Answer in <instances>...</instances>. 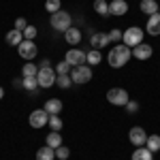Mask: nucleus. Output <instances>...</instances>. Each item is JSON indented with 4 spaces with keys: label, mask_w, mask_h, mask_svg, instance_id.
<instances>
[{
    "label": "nucleus",
    "mask_w": 160,
    "mask_h": 160,
    "mask_svg": "<svg viewBox=\"0 0 160 160\" xmlns=\"http://www.w3.org/2000/svg\"><path fill=\"white\" fill-rule=\"evenodd\" d=\"M130 56H132L130 47H126V45L122 43V45H115V47H111V49H109L107 62H109L111 68H122V66H126V64H128Z\"/></svg>",
    "instance_id": "obj_1"
},
{
    "label": "nucleus",
    "mask_w": 160,
    "mask_h": 160,
    "mask_svg": "<svg viewBox=\"0 0 160 160\" xmlns=\"http://www.w3.org/2000/svg\"><path fill=\"white\" fill-rule=\"evenodd\" d=\"M49 24L53 30H58V32H66L71 26H73V17H71V13H66V11H58V13H51V19H49Z\"/></svg>",
    "instance_id": "obj_2"
},
{
    "label": "nucleus",
    "mask_w": 160,
    "mask_h": 160,
    "mask_svg": "<svg viewBox=\"0 0 160 160\" xmlns=\"http://www.w3.org/2000/svg\"><path fill=\"white\" fill-rule=\"evenodd\" d=\"M122 41H124L126 47H137V45L143 43V30H141L139 26H132V28H128V30L124 32Z\"/></svg>",
    "instance_id": "obj_3"
},
{
    "label": "nucleus",
    "mask_w": 160,
    "mask_h": 160,
    "mask_svg": "<svg viewBox=\"0 0 160 160\" xmlns=\"http://www.w3.org/2000/svg\"><path fill=\"white\" fill-rule=\"evenodd\" d=\"M107 100L111 105H115V107H126V102L130 98H128V92L124 88H111L107 92Z\"/></svg>",
    "instance_id": "obj_4"
},
{
    "label": "nucleus",
    "mask_w": 160,
    "mask_h": 160,
    "mask_svg": "<svg viewBox=\"0 0 160 160\" xmlns=\"http://www.w3.org/2000/svg\"><path fill=\"white\" fill-rule=\"evenodd\" d=\"M71 79H73V83H88V81H92V68L88 64L75 66L71 71Z\"/></svg>",
    "instance_id": "obj_5"
},
{
    "label": "nucleus",
    "mask_w": 160,
    "mask_h": 160,
    "mask_svg": "<svg viewBox=\"0 0 160 160\" xmlns=\"http://www.w3.org/2000/svg\"><path fill=\"white\" fill-rule=\"evenodd\" d=\"M56 71L51 68V66H47V68H38V75H37V79H38V88H51V86H56Z\"/></svg>",
    "instance_id": "obj_6"
},
{
    "label": "nucleus",
    "mask_w": 160,
    "mask_h": 160,
    "mask_svg": "<svg viewBox=\"0 0 160 160\" xmlns=\"http://www.w3.org/2000/svg\"><path fill=\"white\" fill-rule=\"evenodd\" d=\"M17 53H19L24 60H34L38 49H37V45H34V41H26L24 38V41L19 43V47H17Z\"/></svg>",
    "instance_id": "obj_7"
},
{
    "label": "nucleus",
    "mask_w": 160,
    "mask_h": 160,
    "mask_svg": "<svg viewBox=\"0 0 160 160\" xmlns=\"http://www.w3.org/2000/svg\"><path fill=\"white\" fill-rule=\"evenodd\" d=\"M49 124V113L45 109H34L30 113V126L32 128H43Z\"/></svg>",
    "instance_id": "obj_8"
},
{
    "label": "nucleus",
    "mask_w": 160,
    "mask_h": 160,
    "mask_svg": "<svg viewBox=\"0 0 160 160\" xmlns=\"http://www.w3.org/2000/svg\"><path fill=\"white\" fill-rule=\"evenodd\" d=\"M148 132L141 128V126H132L130 128V132H128V139H130V143L137 145V148H143L145 145V141H148Z\"/></svg>",
    "instance_id": "obj_9"
},
{
    "label": "nucleus",
    "mask_w": 160,
    "mask_h": 160,
    "mask_svg": "<svg viewBox=\"0 0 160 160\" xmlns=\"http://www.w3.org/2000/svg\"><path fill=\"white\" fill-rule=\"evenodd\" d=\"M64 60L68 62L73 68H75V66H81V64H86V51H81V49H77V47H73V49L66 51Z\"/></svg>",
    "instance_id": "obj_10"
},
{
    "label": "nucleus",
    "mask_w": 160,
    "mask_h": 160,
    "mask_svg": "<svg viewBox=\"0 0 160 160\" xmlns=\"http://www.w3.org/2000/svg\"><path fill=\"white\" fill-rule=\"evenodd\" d=\"M111 41H109V34H105V32H94V34H90V45H92V49H102V47H107Z\"/></svg>",
    "instance_id": "obj_11"
},
{
    "label": "nucleus",
    "mask_w": 160,
    "mask_h": 160,
    "mask_svg": "<svg viewBox=\"0 0 160 160\" xmlns=\"http://www.w3.org/2000/svg\"><path fill=\"white\" fill-rule=\"evenodd\" d=\"M145 32L152 37H158L160 34V13H154L148 17V24H145Z\"/></svg>",
    "instance_id": "obj_12"
},
{
    "label": "nucleus",
    "mask_w": 160,
    "mask_h": 160,
    "mask_svg": "<svg viewBox=\"0 0 160 160\" xmlns=\"http://www.w3.org/2000/svg\"><path fill=\"white\" fill-rule=\"evenodd\" d=\"M152 53H154V47L148 43H141V45L132 47V56L137 60H148V58H152Z\"/></svg>",
    "instance_id": "obj_13"
},
{
    "label": "nucleus",
    "mask_w": 160,
    "mask_h": 160,
    "mask_svg": "<svg viewBox=\"0 0 160 160\" xmlns=\"http://www.w3.org/2000/svg\"><path fill=\"white\" fill-rule=\"evenodd\" d=\"M64 38H66V43H68V45H79V43H81V30L71 26V28L64 32Z\"/></svg>",
    "instance_id": "obj_14"
},
{
    "label": "nucleus",
    "mask_w": 160,
    "mask_h": 160,
    "mask_svg": "<svg viewBox=\"0 0 160 160\" xmlns=\"http://www.w3.org/2000/svg\"><path fill=\"white\" fill-rule=\"evenodd\" d=\"M109 9H111V15H126L128 13V4H126V0H111Z\"/></svg>",
    "instance_id": "obj_15"
},
{
    "label": "nucleus",
    "mask_w": 160,
    "mask_h": 160,
    "mask_svg": "<svg viewBox=\"0 0 160 160\" xmlns=\"http://www.w3.org/2000/svg\"><path fill=\"white\" fill-rule=\"evenodd\" d=\"M43 109L47 111L49 115H60L62 111V100L60 98H47V102H45V107Z\"/></svg>",
    "instance_id": "obj_16"
},
{
    "label": "nucleus",
    "mask_w": 160,
    "mask_h": 160,
    "mask_svg": "<svg viewBox=\"0 0 160 160\" xmlns=\"http://www.w3.org/2000/svg\"><path fill=\"white\" fill-rule=\"evenodd\" d=\"M139 9H141V13H145V15H154V13H158V2L156 0H141L139 2Z\"/></svg>",
    "instance_id": "obj_17"
},
{
    "label": "nucleus",
    "mask_w": 160,
    "mask_h": 160,
    "mask_svg": "<svg viewBox=\"0 0 160 160\" xmlns=\"http://www.w3.org/2000/svg\"><path fill=\"white\" fill-rule=\"evenodd\" d=\"M94 11L98 13L100 17H109V15H111L109 2H107V0H94Z\"/></svg>",
    "instance_id": "obj_18"
},
{
    "label": "nucleus",
    "mask_w": 160,
    "mask_h": 160,
    "mask_svg": "<svg viewBox=\"0 0 160 160\" xmlns=\"http://www.w3.org/2000/svg\"><path fill=\"white\" fill-rule=\"evenodd\" d=\"M7 43L9 45H15V47H19V43L24 41V32H19V30H11V32H7Z\"/></svg>",
    "instance_id": "obj_19"
},
{
    "label": "nucleus",
    "mask_w": 160,
    "mask_h": 160,
    "mask_svg": "<svg viewBox=\"0 0 160 160\" xmlns=\"http://www.w3.org/2000/svg\"><path fill=\"white\" fill-rule=\"evenodd\" d=\"M100 62H102V53H100V49H90L86 53V64L96 66V64H100Z\"/></svg>",
    "instance_id": "obj_20"
},
{
    "label": "nucleus",
    "mask_w": 160,
    "mask_h": 160,
    "mask_svg": "<svg viewBox=\"0 0 160 160\" xmlns=\"http://www.w3.org/2000/svg\"><path fill=\"white\" fill-rule=\"evenodd\" d=\"M47 143L45 145H49V148H53V149H58L62 145V135L60 132H56V130H51L49 135H47V139H45Z\"/></svg>",
    "instance_id": "obj_21"
},
{
    "label": "nucleus",
    "mask_w": 160,
    "mask_h": 160,
    "mask_svg": "<svg viewBox=\"0 0 160 160\" xmlns=\"http://www.w3.org/2000/svg\"><path fill=\"white\" fill-rule=\"evenodd\" d=\"M53 158H56V149L49 145H45L37 152V160H53Z\"/></svg>",
    "instance_id": "obj_22"
},
{
    "label": "nucleus",
    "mask_w": 160,
    "mask_h": 160,
    "mask_svg": "<svg viewBox=\"0 0 160 160\" xmlns=\"http://www.w3.org/2000/svg\"><path fill=\"white\" fill-rule=\"evenodd\" d=\"M132 160H154V154L143 145V148H139V149L132 152Z\"/></svg>",
    "instance_id": "obj_23"
},
{
    "label": "nucleus",
    "mask_w": 160,
    "mask_h": 160,
    "mask_svg": "<svg viewBox=\"0 0 160 160\" xmlns=\"http://www.w3.org/2000/svg\"><path fill=\"white\" fill-rule=\"evenodd\" d=\"M145 148L154 154V152H160V137L158 135H149L148 141H145Z\"/></svg>",
    "instance_id": "obj_24"
},
{
    "label": "nucleus",
    "mask_w": 160,
    "mask_h": 160,
    "mask_svg": "<svg viewBox=\"0 0 160 160\" xmlns=\"http://www.w3.org/2000/svg\"><path fill=\"white\" fill-rule=\"evenodd\" d=\"M56 83H58V88H62V90H68V88L73 86V79H71V75H58V77H56Z\"/></svg>",
    "instance_id": "obj_25"
},
{
    "label": "nucleus",
    "mask_w": 160,
    "mask_h": 160,
    "mask_svg": "<svg viewBox=\"0 0 160 160\" xmlns=\"http://www.w3.org/2000/svg\"><path fill=\"white\" fill-rule=\"evenodd\" d=\"M24 90H28V92L38 90V79L37 77H24Z\"/></svg>",
    "instance_id": "obj_26"
},
{
    "label": "nucleus",
    "mask_w": 160,
    "mask_h": 160,
    "mask_svg": "<svg viewBox=\"0 0 160 160\" xmlns=\"http://www.w3.org/2000/svg\"><path fill=\"white\" fill-rule=\"evenodd\" d=\"M71 71H73V66L68 64V62H58V66H56V75H71Z\"/></svg>",
    "instance_id": "obj_27"
},
{
    "label": "nucleus",
    "mask_w": 160,
    "mask_h": 160,
    "mask_svg": "<svg viewBox=\"0 0 160 160\" xmlns=\"http://www.w3.org/2000/svg\"><path fill=\"white\" fill-rule=\"evenodd\" d=\"M22 73H24V77H37L38 75V66L37 64H24Z\"/></svg>",
    "instance_id": "obj_28"
},
{
    "label": "nucleus",
    "mask_w": 160,
    "mask_h": 160,
    "mask_svg": "<svg viewBox=\"0 0 160 160\" xmlns=\"http://www.w3.org/2000/svg\"><path fill=\"white\" fill-rule=\"evenodd\" d=\"M45 9L49 13H58L62 9V2L60 0H47V2H45Z\"/></svg>",
    "instance_id": "obj_29"
},
{
    "label": "nucleus",
    "mask_w": 160,
    "mask_h": 160,
    "mask_svg": "<svg viewBox=\"0 0 160 160\" xmlns=\"http://www.w3.org/2000/svg\"><path fill=\"white\" fill-rule=\"evenodd\" d=\"M49 126H51V130L60 132V130H62V120H60V115H49Z\"/></svg>",
    "instance_id": "obj_30"
},
{
    "label": "nucleus",
    "mask_w": 160,
    "mask_h": 160,
    "mask_svg": "<svg viewBox=\"0 0 160 160\" xmlns=\"http://www.w3.org/2000/svg\"><path fill=\"white\" fill-rule=\"evenodd\" d=\"M56 156L60 160H68V156H71V149L66 148V145H60V148L56 149Z\"/></svg>",
    "instance_id": "obj_31"
},
{
    "label": "nucleus",
    "mask_w": 160,
    "mask_h": 160,
    "mask_svg": "<svg viewBox=\"0 0 160 160\" xmlns=\"http://www.w3.org/2000/svg\"><path fill=\"white\" fill-rule=\"evenodd\" d=\"M122 37H124V32L120 30V28H113L109 32V41L111 43H118V41H122Z\"/></svg>",
    "instance_id": "obj_32"
},
{
    "label": "nucleus",
    "mask_w": 160,
    "mask_h": 160,
    "mask_svg": "<svg viewBox=\"0 0 160 160\" xmlns=\"http://www.w3.org/2000/svg\"><path fill=\"white\" fill-rule=\"evenodd\" d=\"M37 28H34V26H28V28H26L24 30V38L26 41H34V37H37Z\"/></svg>",
    "instance_id": "obj_33"
},
{
    "label": "nucleus",
    "mask_w": 160,
    "mask_h": 160,
    "mask_svg": "<svg viewBox=\"0 0 160 160\" xmlns=\"http://www.w3.org/2000/svg\"><path fill=\"white\" fill-rule=\"evenodd\" d=\"M26 28H28V22H26L24 17H17V19H15V30H19V32H24Z\"/></svg>",
    "instance_id": "obj_34"
},
{
    "label": "nucleus",
    "mask_w": 160,
    "mask_h": 160,
    "mask_svg": "<svg viewBox=\"0 0 160 160\" xmlns=\"http://www.w3.org/2000/svg\"><path fill=\"white\" fill-rule=\"evenodd\" d=\"M126 111H128V113H137V111H139V102H137V100H128V102H126Z\"/></svg>",
    "instance_id": "obj_35"
},
{
    "label": "nucleus",
    "mask_w": 160,
    "mask_h": 160,
    "mask_svg": "<svg viewBox=\"0 0 160 160\" xmlns=\"http://www.w3.org/2000/svg\"><path fill=\"white\" fill-rule=\"evenodd\" d=\"M13 86L15 88H24V79H13Z\"/></svg>",
    "instance_id": "obj_36"
},
{
    "label": "nucleus",
    "mask_w": 160,
    "mask_h": 160,
    "mask_svg": "<svg viewBox=\"0 0 160 160\" xmlns=\"http://www.w3.org/2000/svg\"><path fill=\"white\" fill-rule=\"evenodd\" d=\"M47 66H51V62H49V60H47V58H45V60L41 62V68H47Z\"/></svg>",
    "instance_id": "obj_37"
},
{
    "label": "nucleus",
    "mask_w": 160,
    "mask_h": 160,
    "mask_svg": "<svg viewBox=\"0 0 160 160\" xmlns=\"http://www.w3.org/2000/svg\"><path fill=\"white\" fill-rule=\"evenodd\" d=\"M0 98H4V88L0 86Z\"/></svg>",
    "instance_id": "obj_38"
}]
</instances>
